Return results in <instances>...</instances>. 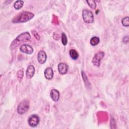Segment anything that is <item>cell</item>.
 Masks as SVG:
<instances>
[{"mask_svg": "<svg viewBox=\"0 0 129 129\" xmlns=\"http://www.w3.org/2000/svg\"><path fill=\"white\" fill-rule=\"evenodd\" d=\"M31 38V35L28 32H25L19 35L11 43L10 48L12 50L15 49L21 43L29 40Z\"/></svg>", "mask_w": 129, "mask_h": 129, "instance_id": "obj_1", "label": "cell"}, {"mask_svg": "<svg viewBox=\"0 0 129 129\" xmlns=\"http://www.w3.org/2000/svg\"><path fill=\"white\" fill-rule=\"evenodd\" d=\"M34 15L29 12L23 11L17 15L13 20L12 22L15 23H24L32 19Z\"/></svg>", "mask_w": 129, "mask_h": 129, "instance_id": "obj_2", "label": "cell"}, {"mask_svg": "<svg viewBox=\"0 0 129 129\" xmlns=\"http://www.w3.org/2000/svg\"><path fill=\"white\" fill-rule=\"evenodd\" d=\"M29 103L27 100L22 101L18 106L17 112L19 114H23L26 113L29 109Z\"/></svg>", "mask_w": 129, "mask_h": 129, "instance_id": "obj_3", "label": "cell"}, {"mask_svg": "<svg viewBox=\"0 0 129 129\" xmlns=\"http://www.w3.org/2000/svg\"><path fill=\"white\" fill-rule=\"evenodd\" d=\"M82 17L84 21L86 23H92L94 21L93 13L88 10H84L83 11Z\"/></svg>", "mask_w": 129, "mask_h": 129, "instance_id": "obj_4", "label": "cell"}, {"mask_svg": "<svg viewBox=\"0 0 129 129\" xmlns=\"http://www.w3.org/2000/svg\"><path fill=\"white\" fill-rule=\"evenodd\" d=\"M104 56V52L103 51H99L96 53L92 59V63L96 67H99L100 61Z\"/></svg>", "mask_w": 129, "mask_h": 129, "instance_id": "obj_5", "label": "cell"}, {"mask_svg": "<svg viewBox=\"0 0 129 129\" xmlns=\"http://www.w3.org/2000/svg\"><path fill=\"white\" fill-rule=\"evenodd\" d=\"M39 117L36 114H33L31 115L28 119V124L29 125V126L32 127L36 126L39 124Z\"/></svg>", "mask_w": 129, "mask_h": 129, "instance_id": "obj_6", "label": "cell"}, {"mask_svg": "<svg viewBox=\"0 0 129 129\" xmlns=\"http://www.w3.org/2000/svg\"><path fill=\"white\" fill-rule=\"evenodd\" d=\"M20 50L21 52L27 54H31L33 52V48L32 47L26 44H23L21 46Z\"/></svg>", "mask_w": 129, "mask_h": 129, "instance_id": "obj_7", "label": "cell"}, {"mask_svg": "<svg viewBox=\"0 0 129 129\" xmlns=\"http://www.w3.org/2000/svg\"><path fill=\"white\" fill-rule=\"evenodd\" d=\"M47 55L45 52L43 50L39 51L37 55V60L39 63L43 64L46 60Z\"/></svg>", "mask_w": 129, "mask_h": 129, "instance_id": "obj_8", "label": "cell"}, {"mask_svg": "<svg viewBox=\"0 0 129 129\" xmlns=\"http://www.w3.org/2000/svg\"><path fill=\"white\" fill-rule=\"evenodd\" d=\"M68 66L63 62H60L58 65V71L60 74H66L68 71Z\"/></svg>", "mask_w": 129, "mask_h": 129, "instance_id": "obj_9", "label": "cell"}, {"mask_svg": "<svg viewBox=\"0 0 129 129\" xmlns=\"http://www.w3.org/2000/svg\"><path fill=\"white\" fill-rule=\"evenodd\" d=\"M35 73V68L32 65H30L27 67L26 72V77L28 79H31Z\"/></svg>", "mask_w": 129, "mask_h": 129, "instance_id": "obj_10", "label": "cell"}, {"mask_svg": "<svg viewBox=\"0 0 129 129\" xmlns=\"http://www.w3.org/2000/svg\"><path fill=\"white\" fill-rule=\"evenodd\" d=\"M50 95L52 100L55 102L57 101L59 99V96H60L59 92L58 90L56 89H52L50 91Z\"/></svg>", "mask_w": 129, "mask_h": 129, "instance_id": "obj_11", "label": "cell"}, {"mask_svg": "<svg viewBox=\"0 0 129 129\" xmlns=\"http://www.w3.org/2000/svg\"><path fill=\"white\" fill-rule=\"evenodd\" d=\"M44 76L47 80H51L53 77V70L50 67H47L44 71Z\"/></svg>", "mask_w": 129, "mask_h": 129, "instance_id": "obj_12", "label": "cell"}, {"mask_svg": "<svg viewBox=\"0 0 129 129\" xmlns=\"http://www.w3.org/2000/svg\"><path fill=\"white\" fill-rule=\"evenodd\" d=\"M69 54H70L71 57L74 60H76L78 58L79 54L77 52V51L74 49H72L70 50Z\"/></svg>", "mask_w": 129, "mask_h": 129, "instance_id": "obj_13", "label": "cell"}, {"mask_svg": "<svg viewBox=\"0 0 129 129\" xmlns=\"http://www.w3.org/2000/svg\"><path fill=\"white\" fill-rule=\"evenodd\" d=\"M90 44L92 46H96L100 42V39L97 36H93L90 39Z\"/></svg>", "mask_w": 129, "mask_h": 129, "instance_id": "obj_14", "label": "cell"}, {"mask_svg": "<svg viewBox=\"0 0 129 129\" xmlns=\"http://www.w3.org/2000/svg\"><path fill=\"white\" fill-rule=\"evenodd\" d=\"M24 5V2L21 0L17 1L14 4V7L16 10H19L22 8Z\"/></svg>", "mask_w": 129, "mask_h": 129, "instance_id": "obj_15", "label": "cell"}, {"mask_svg": "<svg viewBox=\"0 0 129 129\" xmlns=\"http://www.w3.org/2000/svg\"><path fill=\"white\" fill-rule=\"evenodd\" d=\"M17 79L19 81V82H21L22 79H23V77L24 75V71H23V69H20L19 71H17Z\"/></svg>", "mask_w": 129, "mask_h": 129, "instance_id": "obj_16", "label": "cell"}, {"mask_svg": "<svg viewBox=\"0 0 129 129\" xmlns=\"http://www.w3.org/2000/svg\"><path fill=\"white\" fill-rule=\"evenodd\" d=\"M86 2L87 3L88 6L93 9H95L96 7V3L95 1L93 0H89L86 1Z\"/></svg>", "mask_w": 129, "mask_h": 129, "instance_id": "obj_17", "label": "cell"}, {"mask_svg": "<svg viewBox=\"0 0 129 129\" xmlns=\"http://www.w3.org/2000/svg\"><path fill=\"white\" fill-rule=\"evenodd\" d=\"M121 23L123 26L128 27L129 26V18L128 17L123 18L121 20Z\"/></svg>", "mask_w": 129, "mask_h": 129, "instance_id": "obj_18", "label": "cell"}, {"mask_svg": "<svg viewBox=\"0 0 129 129\" xmlns=\"http://www.w3.org/2000/svg\"><path fill=\"white\" fill-rule=\"evenodd\" d=\"M62 43L63 45H66L68 43V39L67 36L64 33H62L61 34V38Z\"/></svg>", "mask_w": 129, "mask_h": 129, "instance_id": "obj_19", "label": "cell"}, {"mask_svg": "<svg viewBox=\"0 0 129 129\" xmlns=\"http://www.w3.org/2000/svg\"><path fill=\"white\" fill-rule=\"evenodd\" d=\"M32 33L33 34V35L34 36L35 38L37 40H40V36L39 35V34L37 33V32L34 30L32 31Z\"/></svg>", "mask_w": 129, "mask_h": 129, "instance_id": "obj_20", "label": "cell"}, {"mask_svg": "<svg viewBox=\"0 0 129 129\" xmlns=\"http://www.w3.org/2000/svg\"><path fill=\"white\" fill-rule=\"evenodd\" d=\"M128 42V36H126L123 38V42L124 43H127Z\"/></svg>", "mask_w": 129, "mask_h": 129, "instance_id": "obj_21", "label": "cell"}]
</instances>
